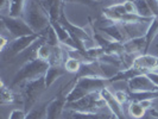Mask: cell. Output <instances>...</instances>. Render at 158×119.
I'll list each match as a JSON object with an SVG mask.
<instances>
[{
  "label": "cell",
  "mask_w": 158,
  "mask_h": 119,
  "mask_svg": "<svg viewBox=\"0 0 158 119\" xmlns=\"http://www.w3.org/2000/svg\"><path fill=\"white\" fill-rule=\"evenodd\" d=\"M8 4H10V0H0V10L1 11L7 10L8 11Z\"/></svg>",
  "instance_id": "obj_36"
},
{
  "label": "cell",
  "mask_w": 158,
  "mask_h": 119,
  "mask_svg": "<svg viewBox=\"0 0 158 119\" xmlns=\"http://www.w3.org/2000/svg\"><path fill=\"white\" fill-rule=\"evenodd\" d=\"M74 85L71 89L67 93V103L76 101L85 95L101 91L102 88L111 85L110 80L105 78H92V76H82V78H74Z\"/></svg>",
  "instance_id": "obj_1"
},
{
  "label": "cell",
  "mask_w": 158,
  "mask_h": 119,
  "mask_svg": "<svg viewBox=\"0 0 158 119\" xmlns=\"http://www.w3.org/2000/svg\"><path fill=\"white\" fill-rule=\"evenodd\" d=\"M67 69L62 66H50L49 69L47 70L44 75L45 80V87L49 88L57 79H60L61 76H63L64 74H67Z\"/></svg>",
  "instance_id": "obj_18"
},
{
  "label": "cell",
  "mask_w": 158,
  "mask_h": 119,
  "mask_svg": "<svg viewBox=\"0 0 158 119\" xmlns=\"http://www.w3.org/2000/svg\"><path fill=\"white\" fill-rule=\"evenodd\" d=\"M113 94H114L115 99H117L121 105H124V104H126L130 101V94H128L127 92H125V91H115Z\"/></svg>",
  "instance_id": "obj_30"
},
{
  "label": "cell",
  "mask_w": 158,
  "mask_h": 119,
  "mask_svg": "<svg viewBox=\"0 0 158 119\" xmlns=\"http://www.w3.org/2000/svg\"><path fill=\"white\" fill-rule=\"evenodd\" d=\"M82 63L80 62L77 58L75 57H71L69 56L65 61H64V68L67 69L68 73H73V74H77V71L80 70Z\"/></svg>",
  "instance_id": "obj_28"
},
{
  "label": "cell",
  "mask_w": 158,
  "mask_h": 119,
  "mask_svg": "<svg viewBox=\"0 0 158 119\" xmlns=\"http://www.w3.org/2000/svg\"><path fill=\"white\" fill-rule=\"evenodd\" d=\"M42 6L48 12L50 20H58L62 12V0H40Z\"/></svg>",
  "instance_id": "obj_15"
},
{
  "label": "cell",
  "mask_w": 158,
  "mask_h": 119,
  "mask_svg": "<svg viewBox=\"0 0 158 119\" xmlns=\"http://www.w3.org/2000/svg\"><path fill=\"white\" fill-rule=\"evenodd\" d=\"M132 67L140 68L145 70V73L150 70H158V57L149 54H142L135 58Z\"/></svg>",
  "instance_id": "obj_13"
},
{
  "label": "cell",
  "mask_w": 158,
  "mask_h": 119,
  "mask_svg": "<svg viewBox=\"0 0 158 119\" xmlns=\"http://www.w3.org/2000/svg\"><path fill=\"white\" fill-rule=\"evenodd\" d=\"M10 42H11V40H8L7 38H5L4 36L0 37V49H1V51H4V50L6 49V47L8 45Z\"/></svg>",
  "instance_id": "obj_35"
},
{
  "label": "cell",
  "mask_w": 158,
  "mask_h": 119,
  "mask_svg": "<svg viewBox=\"0 0 158 119\" xmlns=\"http://www.w3.org/2000/svg\"><path fill=\"white\" fill-rule=\"evenodd\" d=\"M0 19H1L2 28L7 30L13 40L19 38V37H24V36L35 35L33 30L26 24V22L23 18H13V17L1 15Z\"/></svg>",
  "instance_id": "obj_7"
},
{
  "label": "cell",
  "mask_w": 158,
  "mask_h": 119,
  "mask_svg": "<svg viewBox=\"0 0 158 119\" xmlns=\"http://www.w3.org/2000/svg\"><path fill=\"white\" fill-rule=\"evenodd\" d=\"M123 5H124V7H125V10H126V12L128 15H138V13H137V8H135V5L133 1L127 0L125 2H123Z\"/></svg>",
  "instance_id": "obj_33"
},
{
  "label": "cell",
  "mask_w": 158,
  "mask_h": 119,
  "mask_svg": "<svg viewBox=\"0 0 158 119\" xmlns=\"http://www.w3.org/2000/svg\"><path fill=\"white\" fill-rule=\"evenodd\" d=\"M101 31L105 32V35L108 36V38L115 40V42H120V43H125L128 40L126 32L123 29V26L119 23H112L111 25H107L105 28L100 29Z\"/></svg>",
  "instance_id": "obj_14"
},
{
  "label": "cell",
  "mask_w": 158,
  "mask_h": 119,
  "mask_svg": "<svg viewBox=\"0 0 158 119\" xmlns=\"http://www.w3.org/2000/svg\"><path fill=\"white\" fill-rule=\"evenodd\" d=\"M65 110L77 112H100L110 110V108L107 107V104L101 96L100 91H98V92H93V93L85 95L83 98H81L76 101L67 103Z\"/></svg>",
  "instance_id": "obj_5"
},
{
  "label": "cell",
  "mask_w": 158,
  "mask_h": 119,
  "mask_svg": "<svg viewBox=\"0 0 158 119\" xmlns=\"http://www.w3.org/2000/svg\"><path fill=\"white\" fill-rule=\"evenodd\" d=\"M58 22L63 25L64 29L68 31L70 37H77V38H80L81 40H83L85 43H86L87 40H92L90 37H89V35H88L87 31H86L85 29H82V28H80V26H76V25L71 24L70 22L67 19V17H65V15H64V12H63V8H62V12H61V16H60Z\"/></svg>",
  "instance_id": "obj_11"
},
{
  "label": "cell",
  "mask_w": 158,
  "mask_h": 119,
  "mask_svg": "<svg viewBox=\"0 0 158 119\" xmlns=\"http://www.w3.org/2000/svg\"><path fill=\"white\" fill-rule=\"evenodd\" d=\"M157 35H158V17H155V18L152 19V22L149 24L146 33H145V42H146V45H145V51H144V54H148L151 44H152V42L156 38Z\"/></svg>",
  "instance_id": "obj_19"
},
{
  "label": "cell",
  "mask_w": 158,
  "mask_h": 119,
  "mask_svg": "<svg viewBox=\"0 0 158 119\" xmlns=\"http://www.w3.org/2000/svg\"><path fill=\"white\" fill-rule=\"evenodd\" d=\"M50 64L47 61H43L40 58H32L30 61L25 62L20 67V69L17 71L15 78L11 81V85L8 86L10 88H13L16 86H20L22 83L26 81L40 79L45 75L47 70L49 69Z\"/></svg>",
  "instance_id": "obj_3"
},
{
  "label": "cell",
  "mask_w": 158,
  "mask_h": 119,
  "mask_svg": "<svg viewBox=\"0 0 158 119\" xmlns=\"http://www.w3.org/2000/svg\"><path fill=\"white\" fill-rule=\"evenodd\" d=\"M144 119H148V117H146V116H145V117H144Z\"/></svg>",
  "instance_id": "obj_39"
},
{
  "label": "cell",
  "mask_w": 158,
  "mask_h": 119,
  "mask_svg": "<svg viewBox=\"0 0 158 119\" xmlns=\"http://www.w3.org/2000/svg\"><path fill=\"white\" fill-rule=\"evenodd\" d=\"M127 85L131 92H158V87L152 83V81L148 78L145 73L128 80Z\"/></svg>",
  "instance_id": "obj_9"
},
{
  "label": "cell",
  "mask_w": 158,
  "mask_h": 119,
  "mask_svg": "<svg viewBox=\"0 0 158 119\" xmlns=\"http://www.w3.org/2000/svg\"><path fill=\"white\" fill-rule=\"evenodd\" d=\"M40 38V33H35V35L24 36V37H19V38L12 40L8 43L6 49L4 51H1V58H2V61H11V60H13L19 54H22L25 50H27L33 43H36Z\"/></svg>",
  "instance_id": "obj_6"
},
{
  "label": "cell",
  "mask_w": 158,
  "mask_h": 119,
  "mask_svg": "<svg viewBox=\"0 0 158 119\" xmlns=\"http://www.w3.org/2000/svg\"><path fill=\"white\" fill-rule=\"evenodd\" d=\"M105 50L101 47H96V48H89L87 49V55L88 57H90L92 60L94 61H99L103 55H105Z\"/></svg>",
  "instance_id": "obj_29"
},
{
  "label": "cell",
  "mask_w": 158,
  "mask_h": 119,
  "mask_svg": "<svg viewBox=\"0 0 158 119\" xmlns=\"http://www.w3.org/2000/svg\"><path fill=\"white\" fill-rule=\"evenodd\" d=\"M140 104H142L143 107H144L145 110L152 108V100H144V101H140Z\"/></svg>",
  "instance_id": "obj_37"
},
{
  "label": "cell",
  "mask_w": 158,
  "mask_h": 119,
  "mask_svg": "<svg viewBox=\"0 0 158 119\" xmlns=\"http://www.w3.org/2000/svg\"><path fill=\"white\" fill-rule=\"evenodd\" d=\"M47 106L48 103H44L33 107L31 111L26 113L25 119H47Z\"/></svg>",
  "instance_id": "obj_24"
},
{
  "label": "cell",
  "mask_w": 158,
  "mask_h": 119,
  "mask_svg": "<svg viewBox=\"0 0 158 119\" xmlns=\"http://www.w3.org/2000/svg\"><path fill=\"white\" fill-rule=\"evenodd\" d=\"M64 116L65 119H110L113 113L110 110L100 112H77L67 110Z\"/></svg>",
  "instance_id": "obj_12"
},
{
  "label": "cell",
  "mask_w": 158,
  "mask_h": 119,
  "mask_svg": "<svg viewBox=\"0 0 158 119\" xmlns=\"http://www.w3.org/2000/svg\"><path fill=\"white\" fill-rule=\"evenodd\" d=\"M128 114L135 119H140L145 117L146 110L143 107V105L138 101H131L128 104Z\"/></svg>",
  "instance_id": "obj_25"
},
{
  "label": "cell",
  "mask_w": 158,
  "mask_h": 119,
  "mask_svg": "<svg viewBox=\"0 0 158 119\" xmlns=\"http://www.w3.org/2000/svg\"><path fill=\"white\" fill-rule=\"evenodd\" d=\"M131 1L135 2L138 16L143 17V18H149V19L155 18L153 15H152V12H151L150 7H149V4H148L146 0H131Z\"/></svg>",
  "instance_id": "obj_21"
},
{
  "label": "cell",
  "mask_w": 158,
  "mask_h": 119,
  "mask_svg": "<svg viewBox=\"0 0 158 119\" xmlns=\"http://www.w3.org/2000/svg\"><path fill=\"white\" fill-rule=\"evenodd\" d=\"M26 117V112L24 110H19V108H15L10 113L8 119H25Z\"/></svg>",
  "instance_id": "obj_32"
},
{
  "label": "cell",
  "mask_w": 158,
  "mask_h": 119,
  "mask_svg": "<svg viewBox=\"0 0 158 119\" xmlns=\"http://www.w3.org/2000/svg\"><path fill=\"white\" fill-rule=\"evenodd\" d=\"M131 101H144V100H153L158 98V92H128Z\"/></svg>",
  "instance_id": "obj_22"
},
{
  "label": "cell",
  "mask_w": 158,
  "mask_h": 119,
  "mask_svg": "<svg viewBox=\"0 0 158 119\" xmlns=\"http://www.w3.org/2000/svg\"><path fill=\"white\" fill-rule=\"evenodd\" d=\"M64 4H83L86 6H95V0H62V5Z\"/></svg>",
  "instance_id": "obj_31"
},
{
  "label": "cell",
  "mask_w": 158,
  "mask_h": 119,
  "mask_svg": "<svg viewBox=\"0 0 158 119\" xmlns=\"http://www.w3.org/2000/svg\"><path fill=\"white\" fill-rule=\"evenodd\" d=\"M110 119H117V117H115V116L113 114V116H112V117H111V118H110Z\"/></svg>",
  "instance_id": "obj_38"
},
{
  "label": "cell",
  "mask_w": 158,
  "mask_h": 119,
  "mask_svg": "<svg viewBox=\"0 0 158 119\" xmlns=\"http://www.w3.org/2000/svg\"><path fill=\"white\" fill-rule=\"evenodd\" d=\"M100 93H101V96L103 98V100L107 104V107H108L110 111L117 117V119H126L123 105L115 99L114 94L108 89V87L102 88V89L100 91Z\"/></svg>",
  "instance_id": "obj_10"
},
{
  "label": "cell",
  "mask_w": 158,
  "mask_h": 119,
  "mask_svg": "<svg viewBox=\"0 0 158 119\" xmlns=\"http://www.w3.org/2000/svg\"><path fill=\"white\" fill-rule=\"evenodd\" d=\"M145 45H146V42H145V36L143 37H138V38H132V40H128L127 42L124 43V48H125V51L130 55H135V54H139L145 51Z\"/></svg>",
  "instance_id": "obj_16"
},
{
  "label": "cell",
  "mask_w": 158,
  "mask_h": 119,
  "mask_svg": "<svg viewBox=\"0 0 158 119\" xmlns=\"http://www.w3.org/2000/svg\"><path fill=\"white\" fill-rule=\"evenodd\" d=\"M65 95L67 94H64V88L61 87L58 93L50 101H48L47 119H60L62 117L65 110V105H67Z\"/></svg>",
  "instance_id": "obj_8"
},
{
  "label": "cell",
  "mask_w": 158,
  "mask_h": 119,
  "mask_svg": "<svg viewBox=\"0 0 158 119\" xmlns=\"http://www.w3.org/2000/svg\"><path fill=\"white\" fill-rule=\"evenodd\" d=\"M95 1H96V2H98V1H100V0H95Z\"/></svg>",
  "instance_id": "obj_40"
},
{
  "label": "cell",
  "mask_w": 158,
  "mask_h": 119,
  "mask_svg": "<svg viewBox=\"0 0 158 119\" xmlns=\"http://www.w3.org/2000/svg\"><path fill=\"white\" fill-rule=\"evenodd\" d=\"M145 70H143L140 68H135V67H130L127 69H123V70H119L117 75H114L113 78H111L110 82L114 83V82H118V81H128V80L133 79L137 75H140L144 74Z\"/></svg>",
  "instance_id": "obj_17"
},
{
  "label": "cell",
  "mask_w": 158,
  "mask_h": 119,
  "mask_svg": "<svg viewBox=\"0 0 158 119\" xmlns=\"http://www.w3.org/2000/svg\"><path fill=\"white\" fill-rule=\"evenodd\" d=\"M51 51H52V47L47 44L45 42L42 43L40 45V48L37 49V53H36V58H40L43 61H47L49 63V60H50V56H51Z\"/></svg>",
  "instance_id": "obj_27"
},
{
  "label": "cell",
  "mask_w": 158,
  "mask_h": 119,
  "mask_svg": "<svg viewBox=\"0 0 158 119\" xmlns=\"http://www.w3.org/2000/svg\"><path fill=\"white\" fill-rule=\"evenodd\" d=\"M25 4H26V0H10L7 16L13 17V18H22Z\"/></svg>",
  "instance_id": "obj_20"
},
{
  "label": "cell",
  "mask_w": 158,
  "mask_h": 119,
  "mask_svg": "<svg viewBox=\"0 0 158 119\" xmlns=\"http://www.w3.org/2000/svg\"><path fill=\"white\" fill-rule=\"evenodd\" d=\"M20 98L23 100L24 111L27 112L31 111L35 107V105L37 103V100L40 99L42 93L44 92L45 87V80L44 76H42L40 79L31 80V81H26L20 85Z\"/></svg>",
  "instance_id": "obj_4"
},
{
  "label": "cell",
  "mask_w": 158,
  "mask_h": 119,
  "mask_svg": "<svg viewBox=\"0 0 158 119\" xmlns=\"http://www.w3.org/2000/svg\"><path fill=\"white\" fill-rule=\"evenodd\" d=\"M145 74H146V75H148V78L152 81V83H153L156 87H158V71L150 70V71H146Z\"/></svg>",
  "instance_id": "obj_34"
},
{
  "label": "cell",
  "mask_w": 158,
  "mask_h": 119,
  "mask_svg": "<svg viewBox=\"0 0 158 119\" xmlns=\"http://www.w3.org/2000/svg\"><path fill=\"white\" fill-rule=\"evenodd\" d=\"M17 95L12 92V88L6 87L4 82L1 81V98H0V104L1 105H10L15 103Z\"/></svg>",
  "instance_id": "obj_26"
},
{
  "label": "cell",
  "mask_w": 158,
  "mask_h": 119,
  "mask_svg": "<svg viewBox=\"0 0 158 119\" xmlns=\"http://www.w3.org/2000/svg\"><path fill=\"white\" fill-rule=\"evenodd\" d=\"M40 35L44 38V42L49 45H51V47H57V45L61 44L60 40H58V37H57V33L54 30V28L51 26V24H50V26L48 28L47 30H44Z\"/></svg>",
  "instance_id": "obj_23"
},
{
  "label": "cell",
  "mask_w": 158,
  "mask_h": 119,
  "mask_svg": "<svg viewBox=\"0 0 158 119\" xmlns=\"http://www.w3.org/2000/svg\"><path fill=\"white\" fill-rule=\"evenodd\" d=\"M22 18L35 33H42L50 26V17L42 6L40 0H26Z\"/></svg>",
  "instance_id": "obj_2"
}]
</instances>
